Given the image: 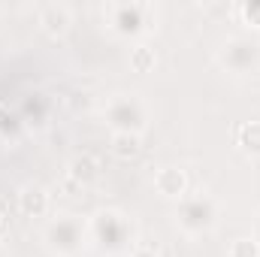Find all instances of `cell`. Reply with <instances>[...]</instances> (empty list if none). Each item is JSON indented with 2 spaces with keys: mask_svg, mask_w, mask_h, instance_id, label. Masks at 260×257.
I'll list each match as a JSON object with an SVG mask.
<instances>
[{
  "mask_svg": "<svg viewBox=\"0 0 260 257\" xmlns=\"http://www.w3.org/2000/svg\"><path fill=\"white\" fill-rule=\"evenodd\" d=\"M157 191L167 194V197H179V194L185 191V176L179 170H173V167L160 170L157 173Z\"/></svg>",
  "mask_w": 260,
  "mask_h": 257,
  "instance_id": "6da1fadb",
  "label": "cell"
},
{
  "mask_svg": "<svg viewBox=\"0 0 260 257\" xmlns=\"http://www.w3.org/2000/svg\"><path fill=\"white\" fill-rule=\"evenodd\" d=\"M43 24H46V30L61 34L67 27V9L64 6H46L43 9Z\"/></svg>",
  "mask_w": 260,
  "mask_h": 257,
  "instance_id": "7a4b0ae2",
  "label": "cell"
},
{
  "mask_svg": "<svg viewBox=\"0 0 260 257\" xmlns=\"http://www.w3.org/2000/svg\"><path fill=\"white\" fill-rule=\"evenodd\" d=\"M136 151H139V139H136L133 133L115 136V154H118V157H133Z\"/></svg>",
  "mask_w": 260,
  "mask_h": 257,
  "instance_id": "3957f363",
  "label": "cell"
},
{
  "mask_svg": "<svg viewBox=\"0 0 260 257\" xmlns=\"http://www.w3.org/2000/svg\"><path fill=\"white\" fill-rule=\"evenodd\" d=\"M21 209L30 215H40L43 209H46V197H43V191H24L21 194Z\"/></svg>",
  "mask_w": 260,
  "mask_h": 257,
  "instance_id": "277c9868",
  "label": "cell"
},
{
  "mask_svg": "<svg viewBox=\"0 0 260 257\" xmlns=\"http://www.w3.org/2000/svg\"><path fill=\"white\" fill-rule=\"evenodd\" d=\"M130 61H133V67H136L139 73H142V70H148V67L154 64V58H151V52H148L145 46H139V49H133V58H130Z\"/></svg>",
  "mask_w": 260,
  "mask_h": 257,
  "instance_id": "5b68a950",
  "label": "cell"
},
{
  "mask_svg": "<svg viewBox=\"0 0 260 257\" xmlns=\"http://www.w3.org/2000/svg\"><path fill=\"white\" fill-rule=\"evenodd\" d=\"M73 176H76V179H91V176H94V160H91V157L76 160V164H73Z\"/></svg>",
  "mask_w": 260,
  "mask_h": 257,
  "instance_id": "8992f818",
  "label": "cell"
},
{
  "mask_svg": "<svg viewBox=\"0 0 260 257\" xmlns=\"http://www.w3.org/2000/svg\"><path fill=\"white\" fill-rule=\"evenodd\" d=\"M230 257H257V245H254L251 239H239V242L233 245V254Z\"/></svg>",
  "mask_w": 260,
  "mask_h": 257,
  "instance_id": "52a82bcc",
  "label": "cell"
},
{
  "mask_svg": "<svg viewBox=\"0 0 260 257\" xmlns=\"http://www.w3.org/2000/svg\"><path fill=\"white\" fill-rule=\"evenodd\" d=\"M245 15H248V18H254V24L260 27V3H257V6H245Z\"/></svg>",
  "mask_w": 260,
  "mask_h": 257,
  "instance_id": "ba28073f",
  "label": "cell"
},
{
  "mask_svg": "<svg viewBox=\"0 0 260 257\" xmlns=\"http://www.w3.org/2000/svg\"><path fill=\"white\" fill-rule=\"evenodd\" d=\"M136 257H151V254H148V251H139V254H136Z\"/></svg>",
  "mask_w": 260,
  "mask_h": 257,
  "instance_id": "9c48e42d",
  "label": "cell"
}]
</instances>
